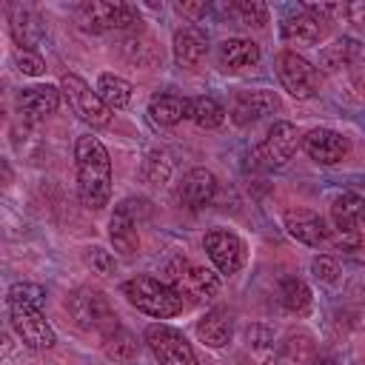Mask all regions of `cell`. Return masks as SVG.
<instances>
[{"instance_id":"cell-35","label":"cell","mask_w":365,"mask_h":365,"mask_svg":"<svg viewBox=\"0 0 365 365\" xmlns=\"http://www.w3.org/2000/svg\"><path fill=\"white\" fill-rule=\"evenodd\" d=\"M14 66H17V71H23V74H29V77L46 74V60L37 54V48H34V51H31V48H17V51H14Z\"/></svg>"},{"instance_id":"cell-13","label":"cell","mask_w":365,"mask_h":365,"mask_svg":"<svg viewBox=\"0 0 365 365\" xmlns=\"http://www.w3.org/2000/svg\"><path fill=\"white\" fill-rule=\"evenodd\" d=\"M302 148L305 154L319 163V165H336L348 157L351 151V143L345 134L334 131V128H311L305 137H302Z\"/></svg>"},{"instance_id":"cell-21","label":"cell","mask_w":365,"mask_h":365,"mask_svg":"<svg viewBox=\"0 0 365 365\" xmlns=\"http://www.w3.org/2000/svg\"><path fill=\"white\" fill-rule=\"evenodd\" d=\"M197 336L208 348H225L234 336V319L225 308H211L200 322H197Z\"/></svg>"},{"instance_id":"cell-10","label":"cell","mask_w":365,"mask_h":365,"mask_svg":"<svg viewBox=\"0 0 365 365\" xmlns=\"http://www.w3.org/2000/svg\"><path fill=\"white\" fill-rule=\"evenodd\" d=\"M143 211H145V200H134V197L123 200L114 208V214L108 220V240H111L117 254L134 257L140 251V231H137V225H140V214Z\"/></svg>"},{"instance_id":"cell-12","label":"cell","mask_w":365,"mask_h":365,"mask_svg":"<svg viewBox=\"0 0 365 365\" xmlns=\"http://www.w3.org/2000/svg\"><path fill=\"white\" fill-rule=\"evenodd\" d=\"M202 248L208 254V259L214 262V268L225 277L237 274L245 259H248V251H245V242L234 234V231H225V228H211L205 231L202 237Z\"/></svg>"},{"instance_id":"cell-31","label":"cell","mask_w":365,"mask_h":365,"mask_svg":"<svg viewBox=\"0 0 365 365\" xmlns=\"http://www.w3.org/2000/svg\"><path fill=\"white\" fill-rule=\"evenodd\" d=\"M168 174H171V160H168V154H163V151H151L148 160H145V165H143V177H145V182H151V185H163V182L168 180Z\"/></svg>"},{"instance_id":"cell-20","label":"cell","mask_w":365,"mask_h":365,"mask_svg":"<svg viewBox=\"0 0 365 365\" xmlns=\"http://www.w3.org/2000/svg\"><path fill=\"white\" fill-rule=\"evenodd\" d=\"M279 34L285 43H294V46H314L325 37V26L319 20H314L311 14H305L302 9H297V14H288L282 23H279Z\"/></svg>"},{"instance_id":"cell-9","label":"cell","mask_w":365,"mask_h":365,"mask_svg":"<svg viewBox=\"0 0 365 365\" xmlns=\"http://www.w3.org/2000/svg\"><path fill=\"white\" fill-rule=\"evenodd\" d=\"M143 339L160 365H197V354H194L191 342L182 336V331H177L171 325H163V322L148 325Z\"/></svg>"},{"instance_id":"cell-3","label":"cell","mask_w":365,"mask_h":365,"mask_svg":"<svg viewBox=\"0 0 365 365\" xmlns=\"http://www.w3.org/2000/svg\"><path fill=\"white\" fill-rule=\"evenodd\" d=\"M66 311H68V317L74 319V325L80 331H94L100 336H106L108 331H114L120 325L108 297L97 288H88V285L74 288L66 297Z\"/></svg>"},{"instance_id":"cell-42","label":"cell","mask_w":365,"mask_h":365,"mask_svg":"<svg viewBox=\"0 0 365 365\" xmlns=\"http://www.w3.org/2000/svg\"><path fill=\"white\" fill-rule=\"evenodd\" d=\"M3 106H6V86L0 83V117H3Z\"/></svg>"},{"instance_id":"cell-40","label":"cell","mask_w":365,"mask_h":365,"mask_svg":"<svg viewBox=\"0 0 365 365\" xmlns=\"http://www.w3.org/2000/svg\"><path fill=\"white\" fill-rule=\"evenodd\" d=\"M311 365H336V356L334 354H314Z\"/></svg>"},{"instance_id":"cell-11","label":"cell","mask_w":365,"mask_h":365,"mask_svg":"<svg viewBox=\"0 0 365 365\" xmlns=\"http://www.w3.org/2000/svg\"><path fill=\"white\" fill-rule=\"evenodd\" d=\"M297 145H299L297 125L288 123V120H277L268 128L265 140L254 148V165L257 168H279V165H285L294 157Z\"/></svg>"},{"instance_id":"cell-25","label":"cell","mask_w":365,"mask_h":365,"mask_svg":"<svg viewBox=\"0 0 365 365\" xmlns=\"http://www.w3.org/2000/svg\"><path fill=\"white\" fill-rule=\"evenodd\" d=\"M148 117L157 123V125H177L188 117V100L180 97V94H154L148 100Z\"/></svg>"},{"instance_id":"cell-16","label":"cell","mask_w":365,"mask_h":365,"mask_svg":"<svg viewBox=\"0 0 365 365\" xmlns=\"http://www.w3.org/2000/svg\"><path fill=\"white\" fill-rule=\"evenodd\" d=\"M282 225H285L288 237H294L297 242L311 245V248H317L328 240L325 220L311 208H288L285 217H282Z\"/></svg>"},{"instance_id":"cell-24","label":"cell","mask_w":365,"mask_h":365,"mask_svg":"<svg viewBox=\"0 0 365 365\" xmlns=\"http://www.w3.org/2000/svg\"><path fill=\"white\" fill-rule=\"evenodd\" d=\"M359 57H362L359 40H354V37H339V40H334L331 46L322 48L319 66H322L325 71H345V68L356 66Z\"/></svg>"},{"instance_id":"cell-15","label":"cell","mask_w":365,"mask_h":365,"mask_svg":"<svg viewBox=\"0 0 365 365\" xmlns=\"http://www.w3.org/2000/svg\"><path fill=\"white\" fill-rule=\"evenodd\" d=\"M279 108V100L274 91L268 88H257V91H237L228 103V117L237 123V125H248V123H257L259 117L271 114Z\"/></svg>"},{"instance_id":"cell-30","label":"cell","mask_w":365,"mask_h":365,"mask_svg":"<svg viewBox=\"0 0 365 365\" xmlns=\"http://www.w3.org/2000/svg\"><path fill=\"white\" fill-rule=\"evenodd\" d=\"M83 259H86V265H88L94 274H100V277H114V274H117V259H114V254L106 251V248H100V245H88V248L83 251Z\"/></svg>"},{"instance_id":"cell-33","label":"cell","mask_w":365,"mask_h":365,"mask_svg":"<svg viewBox=\"0 0 365 365\" xmlns=\"http://www.w3.org/2000/svg\"><path fill=\"white\" fill-rule=\"evenodd\" d=\"M237 11V17L248 26H265L268 23V6L262 0H237L231 6Z\"/></svg>"},{"instance_id":"cell-14","label":"cell","mask_w":365,"mask_h":365,"mask_svg":"<svg viewBox=\"0 0 365 365\" xmlns=\"http://www.w3.org/2000/svg\"><path fill=\"white\" fill-rule=\"evenodd\" d=\"M60 106V88L54 86H29L17 94V114L26 125H37L51 117Z\"/></svg>"},{"instance_id":"cell-37","label":"cell","mask_w":365,"mask_h":365,"mask_svg":"<svg viewBox=\"0 0 365 365\" xmlns=\"http://www.w3.org/2000/svg\"><path fill=\"white\" fill-rule=\"evenodd\" d=\"M123 51H125V57H128L131 63H137V66H148V63H145V57H143V51L157 54V51H154V46H151V40L137 37V34H131V37L123 43Z\"/></svg>"},{"instance_id":"cell-6","label":"cell","mask_w":365,"mask_h":365,"mask_svg":"<svg viewBox=\"0 0 365 365\" xmlns=\"http://www.w3.org/2000/svg\"><path fill=\"white\" fill-rule=\"evenodd\" d=\"M60 97H63V100L68 103V108H71L83 123H88L91 128H106V125L111 123V111L103 106V100L97 97V91H91V86H88L80 74L68 71V74L60 77Z\"/></svg>"},{"instance_id":"cell-18","label":"cell","mask_w":365,"mask_h":365,"mask_svg":"<svg viewBox=\"0 0 365 365\" xmlns=\"http://www.w3.org/2000/svg\"><path fill=\"white\" fill-rule=\"evenodd\" d=\"M217 194V177L208 168H191L185 171L180 182V202L188 208H205Z\"/></svg>"},{"instance_id":"cell-26","label":"cell","mask_w":365,"mask_h":365,"mask_svg":"<svg viewBox=\"0 0 365 365\" xmlns=\"http://www.w3.org/2000/svg\"><path fill=\"white\" fill-rule=\"evenodd\" d=\"M94 91H97V97L103 100V106L108 111H120L131 103V83L117 77V74H100Z\"/></svg>"},{"instance_id":"cell-38","label":"cell","mask_w":365,"mask_h":365,"mask_svg":"<svg viewBox=\"0 0 365 365\" xmlns=\"http://www.w3.org/2000/svg\"><path fill=\"white\" fill-rule=\"evenodd\" d=\"M11 182H14V168H11V163L6 157H0V188L11 185Z\"/></svg>"},{"instance_id":"cell-36","label":"cell","mask_w":365,"mask_h":365,"mask_svg":"<svg viewBox=\"0 0 365 365\" xmlns=\"http://www.w3.org/2000/svg\"><path fill=\"white\" fill-rule=\"evenodd\" d=\"M311 271H314V277H317L319 282H325V285H334V282L339 279V262H336L334 257H328V254L314 257Z\"/></svg>"},{"instance_id":"cell-32","label":"cell","mask_w":365,"mask_h":365,"mask_svg":"<svg viewBox=\"0 0 365 365\" xmlns=\"http://www.w3.org/2000/svg\"><path fill=\"white\" fill-rule=\"evenodd\" d=\"M6 299H9V302H29V305L43 308V302H46V288L37 285V282H14V285L9 288V294H6Z\"/></svg>"},{"instance_id":"cell-23","label":"cell","mask_w":365,"mask_h":365,"mask_svg":"<svg viewBox=\"0 0 365 365\" xmlns=\"http://www.w3.org/2000/svg\"><path fill=\"white\" fill-rule=\"evenodd\" d=\"M362 197L354 191H345L331 205V220L339 234H362Z\"/></svg>"},{"instance_id":"cell-29","label":"cell","mask_w":365,"mask_h":365,"mask_svg":"<svg viewBox=\"0 0 365 365\" xmlns=\"http://www.w3.org/2000/svg\"><path fill=\"white\" fill-rule=\"evenodd\" d=\"M137 348H140L137 345V336L128 328H123V325H117L114 331H108L103 336V351L114 362H131L137 356Z\"/></svg>"},{"instance_id":"cell-5","label":"cell","mask_w":365,"mask_h":365,"mask_svg":"<svg viewBox=\"0 0 365 365\" xmlns=\"http://www.w3.org/2000/svg\"><path fill=\"white\" fill-rule=\"evenodd\" d=\"M165 285H171L177 294H180V299L182 297H188L191 302H200V299H211V297H217V291H220V277L211 271V268H205V265H194V262H188V259H171L168 262V268H165Z\"/></svg>"},{"instance_id":"cell-22","label":"cell","mask_w":365,"mask_h":365,"mask_svg":"<svg viewBox=\"0 0 365 365\" xmlns=\"http://www.w3.org/2000/svg\"><path fill=\"white\" fill-rule=\"evenodd\" d=\"M9 31L17 43V48H31L40 43V23H37V14L23 6V3H14L9 9Z\"/></svg>"},{"instance_id":"cell-2","label":"cell","mask_w":365,"mask_h":365,"mask_svg":"<svg viewBox=\"0 0 365 365\" xmlns=\"http://www.w3.org/2000/svg\"><path fill=\"white\" fill-rule=\"evenodd\" d=\"M123 297L137 308V311H143V314H148V317H154V319H171V317H177L180 311H182V299H180V294L171 288V285H165L163 279H157V277H148V274H137V277H131V279H125L123 282Z\"/></svg>"},{"instance_id":"cell-39","label":"cell","mask_w":365,"mask_h":365,"mask_svg":"<svg viewBox=\"0 0 365 365\" xmlns=\"http://www.w3.org/2000/svg\"><path fill=\"white\" fill-rule=\"evenodd\" d=\"M208 6L205 3H177V11L180 14H188V17H197V14H202Z\"/></svg>"},{"instance_id":"cell-8","label":"cell","mask_w":365,"mask_h":365,"mask_svg":"<svg viewBox=\"0 0 365 365\" xmlns=\"http://www.w3.org/2000/svg\"><path fill=\"white\" fill-rule=\"evenodd\" d=\"M9 319H11V328L23 339L26 348H31V351H48V348H54L57 334L48 325L43 308L29 305V302H9Z\"/></svg>"},{"instance_id":"cell-27","label":"cell","mask_w":365,"mask_h":365,"mask_svg":"<svg viewBox=\"0 0 365 365\" xmlns=\"http://www.w3.org/2000/svg\"><path fill=\"white\" fill-rule=\"evenodd\" d=\"M311 302H314L311 288H308L299 277H285V279L279 282V305H282L288 314L302 317V314L311 311Z\"/></svg>"},{"instance_id":"cell-17","label":"cell","mask_w":365,"mask_h":365,"mask_svg":"<svg viewBox=\"0 0 365 365\" xmlns=\"http://www.w3.org/2000/svg\"><path fill=\"white\" fill-rule=\"evenodd\" d=\"M171 54H174V63L180 68H197L208 54V34L197 26H182L174 34Z\"/></svg>"},{"instance_id":"cell-34","label":"cell","mask_w":365,"mask_h":365,"mask_svg":"<svg viewBox=\"0 0 365 365\" xmlns=\"http://www.w3.org/2000/svg\"><path fill=\"white\" fill-rule=\"evenodd\" d=\"M282 351H285V356H291V359H297V362H305V359L314 356V339H311V334H305V331L288 334Z\"/></svg>"},{"instance_id":"cell-1","label":"cell","mask_w":365,"mask_h":365,"mask_svg":"<svg viewBox=\"0 0 365 365\" xmlns=\"http://www.w3.org/2000/svg\"><path fill=\"white\" fill-rule=\"evenodd\" d=\"M74 165H77V194L88 211H103L111 200V157L106 145L91 137L80 134L74 143Z\"/></svg>"},{"instance_id":"cell-41","label":"cell","mask_w":365,"mask_h":365,"mask_svg":"<svg viewBox=\"0 0 365 365\" xmlns=\"http://www.w3.org/2000/svg\"><path fill=\"white\" fill-rule=\"evenodd\" d=\"M11 345H14V342H11V336H9V334H3V331H0V359H3V356H9V354H11Z\"/></svg>"},{"instance_id":"cell-19","label":"cell","mask_w":365,"mask_h":365,"mask_svg":"<svg viewBox=\"0 0 365 365\" xmlns=\"http://www.w3.org/2000/svg\"><path fill=\"white\" fill-rule=\"evenodd\" d=\"M217 60L222 71H245L259 63V46L245 37H228L220 43Z\"/></svg>"},{"instance_id":"cell-4","label":"cell","mask_w":365,"mask_h":365,"mask_svg":"<svg viewBox=\"0 0 365 365\" xmlns=\"http://www.w3.org/2000/svg\"><path fill=\"white\" fill-rule=\"evenodd\" d=\"M77 20L86 31L103 34V31H120V29H137L143 23L140 11L128 3H108V0H86L77 6Z\"/></svg>"},{"instance_id":"cell-28","label":"cell","mask_w":365,"mask_h":365,"mask_svg":"<svg viewBox=\"0 0 365 365\" xmlns=\"http://www.w3.org/2000/svg\"><path fill=\"white\" fill-rule=\"evenodd\" d=\"M188 120L200 128H217V125L225 123V108H222V103H217L208 94L191 97L188 100Z\"/></svg>"},{"instance_id":"cell-7","label":"cell","mask_w":365,"mask_h":365,"mask_svg":"<svg viewBox=\"0 0 365 365\" xmlns=\"http://www.w3.org/2000/svg\"><path fill=\"white\" fill-rule=\"evenodd\" d=\"M274 68H277V77H279L282 88H285L291 97L308 100V97H314V94L319 91V83H322L319 68H317L314 63H308L302 54L285 48V51L277 54Z\"/></svg>"}]
</instances>
